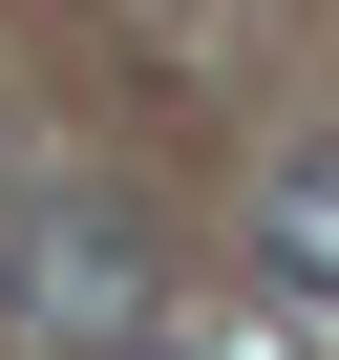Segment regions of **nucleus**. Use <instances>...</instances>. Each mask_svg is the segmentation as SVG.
I'll use <instances>...</instances> for the list:
<instances>
[{"instance_id": "obj_1", "label": "nucleus", "mask_w": 339, "mask_h": 360, "mask_svg": "<svg viewBox=\"0 0 339 360\" xmlns=\"http://www.w3.org/2000/svg\"><path fill=\"white\" fill-rule=\"evenodd\" d=\"M22 297H43L85 360H170V255H148V212H106V191H64V212L22 233Z\"/></svg>"}, {"instance_id": "obj_2", "label": "nucleus", "mask_w": 339, "mask_h": 360, "mask_svg": "<svg viewBox=\"0 0 339 360\" xmlns=\"http://www.w3.org/2000/svg\"><path fill=\"white\" fill-rule=\"evenodd\" d=\"M255 255L297 297H339V148H276V191H255Z\"/></svg>"}]
</instances>
